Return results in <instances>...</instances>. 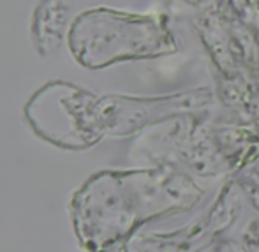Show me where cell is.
Masks as SVG:
<instances>
[{
  "instance_id": "obj_1",
  "label": "cell",
  "mask_w": 259,
  "mask_h": 252,
  "mask_svg": "<svg viewBox=\"0 0 259 252\" xmlns=\"http://www.w3.org/2000/svg\"><path fill=\"white\" fill-rule=\"evenodd\" d=\"M162 184L145 171H106L92 177L71 203L72 226L90 252H108L141 221L157 214Z\"/></svg>"
},
{
  "instance_id": "obj_2",
  "label": "cell",
  "mask_w": 259,
  "mask_h": 252,
  "mask_svg": "<svg viewBox=\"0 0 259 252\" xmlns=\"http://www.w3.org/2000/svg\"><path fill=\"white\" fill-rule=\"evenodd\" d=\"M169 32L150 16L87 11L69 30V48L81 65L103 69L125 58H141L169 50Z\"/></svg>"
}]
</instances>
